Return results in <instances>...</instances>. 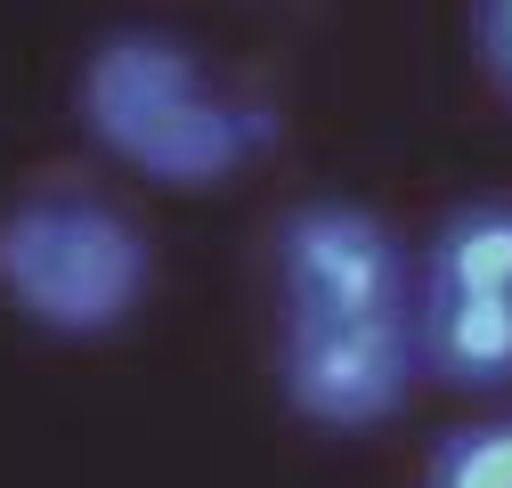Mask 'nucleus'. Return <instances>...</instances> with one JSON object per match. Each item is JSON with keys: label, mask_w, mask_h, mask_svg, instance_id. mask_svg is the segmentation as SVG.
Instances as JSON below:
<instances>
[{"label": "nucleus", "mask_w": 512, "mask_h": 488, "mask_svg": "<svg viewBox=\"0 0 512 488\" xmlns=\"http://www.w3.org/2000/svg\"><path fill=\"white\" fill-rule=\"evenodd\" d=\"M277 383L309 432H374L423 375L415 269L366 204H301L277 220Z\"/></svg>", "instance_id": "1"}, {"label": "nucleus", "mask_w": 512, "mask_h": 488, "mask_svg": "<svg viewBox=\"0 0 512 488\" xmlns=\"http://www.w3.org/2000/svg\"><path fill=\"white\" fill-rule=\"evenodd\" d=\"M82 122L106 155L163 188H220L277 139V114L212 82L196 49L163 33H114L82 66Z\"/></svg>", "instance_id": "2"}, {"label": "nucleus", "mask_w": 512, "mask_h": 488, "mask_svg": "<svg viewBox=\"0 0 512 488\" xmlns=\"http://www.w3.org/2000/svg\"><path fill=\"white\" fill-rule=\"evenodd\" d=\"M0 301L41 334H106L147 301V236L82 188L17 196L0 204Z\"/></svg>", "instance_id": "3"}, {"label": "nucleus", "mask_w": 512, "mask_h": 488, "mask_svg": "<svg viewBox=\"0 0 512 488\" xmlns=\"http://www.w3.org/2000/svg\"><path fill=\"white\" fill-rule=\"evenodd\" d=\"M415 350L447 391L512 383V196L456 204L415 269Z\"/></svg>", "instance_id": "4"}, {"label": "nucleus", "mask_w": 512, "mask_h": 488, "mask_svg": "<svg viewBox=\"0 0 512 488\" xmlns=\"http://www.w3.org/2000/svg\"><path fill=\"white\" fill-rule=\"evenodd\" d=\"M415 488H512V415H472L456 423L431 456Z\"/></svg>", "instance_id": "5"}, {"label": "nucleus", "mask_w": 512, "mask_h": 488, "mask_svg": "<svg viewBox=\"0 0 512 488\" xmlns=\"http://www.w3.org/2000/svg\"><path fill=\"white\" fill-rule=\"evenodd\" d=\"M480 66H488L496 98L512 106V0H480Z\"/></svg>", "instance_id": "6"}]
</instances>
